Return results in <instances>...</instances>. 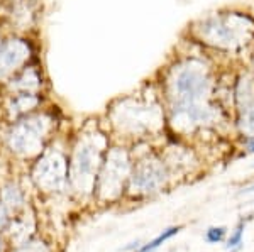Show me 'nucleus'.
<instances>
[{"mask_svg": "<svg viewBox=\"0 0 254 252\" xmlns=\"http://www.w3.org/2000/svg\"><path fill=\"white\" fill-rule=\"evenodd\" d=\"M195 44L227 61H243L254 48V15L224 9L205 14L190 27Z\"/></svg>", "mask_w": 254, "mask_h": 252, "instance_id": "nucleus-1", "label": "nucleus"}, {"mask_svg": "<svg viewBox=\"0 0 254 252\" xmlns=\"http://www.w3.org/2000/svg\"><path fill=\"white\" fill-rule=\"evenodd\" d=\"M203 52L183 56L166 70L161 85L165 107L215 100L220 68H215V59Z\"/></svg>", "mask_w": 254, "mask_h": 252, "instance_id": "nucleus-2", "label": "nucleus"}, {"mask_svg": "<svg viewBox=\"0 0 254 252\" xmlns=\"http://www.w3.org/2000/svg\"><path fill=\"white\" fill-rule=\"evenodd\" d=\"M110 120L124 136L144 139L165 129V105L156 97H126L112 107Z\"/></svg>", "mask_w": 254, "mask_h": 252, "instance_id": "nucleus-3", "label": "nucleus"}, {"mask_svg": "<svg viewBox=\"0 0 254 252\" xmlns=\"http://www.w3.org/2000/svg\"><path fill=\"white\" fill-rule=\"evenodd\" d=\"M109 141L104 132L97 131L81 136L69 159V185L78 195H95L97 176L104 162Z\"/></svg>", "mask_w": 254, "mask_h": 252, "instance_id": "nucleus-4", "label": "nucleus"}, {"mask_svg": "<svg viewBox=\"0 0 254 252\" xmlns=\"http://www.w3.org/2000/svg\"><path fill=\"white\" fill-rule=\"evenodd\" d=\"M132 169V156L124 148H109L97 176L95 192L104 200H117L124 195Z\"/></svg>", "mask_w": 254, "mask_h": 252, "instance_id": "nucleus-5", "label": "nucleus"}, {"mask_svg": "<svg viewBox=\"0 0 254 252\" xmlns=\"http://www.w3.org/2000/svg\"><path fill=\"white\" fill-rule=\"evenodd\" d=\"M170 178V169L163 156L146 152L139 159H132V169L126 190L132 197H151L161 192Z\"/></svg>", "mask_w": 254, "mask_h": 252, "instance_id": "nucleus-6", "label": "nucleus"}, {"mask_svg": "<svg viewBox=\"0 0 254 252\" xmlns=\"http://www.w3.org/2000/svg\"><path fill=\"white\" fill-rule=\"evenodd\" d=\"M51 132V119L46 115L20 117L7 134V146L14 154L24 157L38 156Z\"/></svg>", "mask_w": 254, "mask_h": 252, "instance_id": "nucleus-7", "label": "nucleus"}, {"mask_svg": "<svg viewBox=\"0 0 254 252\" xmlns=\"http://www.w3.org/2000/svg\"><path fill=\"white\" fill-rule=\"evenodd\" d=\"M32 181L46 193L63 192L69 185V161L66 156L60 151L41 154L32 168Z\"/></svg>", "mask_w": 254, "mask_h": 252, "instance_id": "nucleus-8", "label": "nucleus"}, {"mask_svg": "<svg viewBox=\"0 0 254 252\" xmlns=\"http://www.w3.org/2000/svg\"><path fill=\"white\" fill-rule=\"evenodd\" d=\"M31 46L22 39H9L0 46V78L12 75L29 59Z\"/></svg>", "mask_w": 254, "mask_h": 252, "instance_id": "nucleus-9", "label": "nucleus"}, {"mask_svg": "<svg viewBox=\"0 0 254 252\" xmlns=\"http://www.w3.org/2000/svg\"><path fill=\"white\" fill-rule=\"evenodd\" d=\"M254 101V75L248 63L241 61V66L234 71L232 83V103H234V117Z\"/></svg>", "mask_w": 254, "mask_h": 252, "instance_id": "nucleus-10", "label": "nucleus"}, {"mask_svg": "<svg viewBox=\"0 0 254 252\" xmlns=\"http://www.w3.org/2000/svg\"><path fill=\"white\" fill-rule=\"evenodd\" d=\"M0 203L5 206L9 212L17 213L26 206V193L17 183L9 181L0 190Z\"/></svg>", "mask_w": 254, "mask_h": 252, "instance_id": "nucleus-11", "label": "nucleus"}, {"mask_svg": "<svg viewBox=\"0 0 254 252\" xmlns=\"http://www.w3.org/2000/svg\"><path fill=\"white\" fill-rule=\"evenodd\" d=\"M9 88L15 93H36L41 88V76L34 68H24L15 78L10 80Z\"/></svg>", "mask_w": 254, "mask_h": 252, "instance_id": "nucleus-12", "label": "nucleus"}, {"mask_svg": "<svg viewBox=\"0 0 254 252\" xmlns=\"http://www.w3.org/2000/svg\"><path fill=\"white\" fill-rule=\"evenodd\" d=\"M39 103L41 100L36 93H15V97L10 100L9 112L14 119H20V117L29 115Z\"/></svg>", "mask_w": 254, "mask_h": 252, "instance_id": "nucleus-13", "label": "nucleus"}, {"mask_svg": "<svg viewBox=\"0 0 254 252\" xmlns=\"http://www.w3.org/2000/svg\"><path fill=\"white\" fill-rule=\"evenodd\" d=\"M234 127L239 136L254 134V101L234 117Z\"/></svg>", "mask_w": 254, "mask_h": 252, "instance_id": "nucleus-14", "label": "nucleus"}, {"mask_svg": "<svg viewBox=\"0 0 254 252\" xmlns=\"http://www.w3.org/2000/svg\"><path fill=\"white\" fill-rule=\"evenodd\" d=\"M182 229H183V225H171V227H168V229L163 230V232L159 234V235H156L153 241H149V242H146V244H141V247H139L137 251H134V252H154V251L158 249V247H161L166 241H170V239H173L176 234H180V230H182Z\"/></svg>", "mask_w": 254, "mask_h": 252, "instance_id": "nucleus-15", "label": "nucleus"}, {"mask_svg": "<svg viewBox=\"0 0 254 252\" xmlns=\"http://www.w3.org/2000/svg\"><path fill=\"white\" fill-rule=\"evenodd\" d=\"M244 229H246V220L243 218V220L237 222V225L234 227V230L231 232V235H229L227 239H225V249L227 251H239L241 247H243V241H244Z\"/></svg>", "mask_w": 254, "mask_h": 252, "instance_id": "nucleus-16", "label": "nucleus"}, {"mask_svg": "<svg viewBox=\"0 0 254 252\" xmlns=\"http://www.w3.org/2000/svg\"><path fill=\"white\" fill-rule=\"evenodd\" d=\"M203 239H205L207 244L210 246H215V244H220L227 239V229L224 225H217V227H208L203 234Z\"/></svg>", "mask_w": 254, "mask_h": 252, "instance_id": "nucleus-17", "label": "nucleus"}, {"mask_svg": "<svg viewBox=\"0 0 254 252\" xmlns=\"http://www.w3.org/2000/svg\"><path fill=\"white\" fill-rule=\"evenodd\" d=\"M14 252H49V247L41 241H26L19 244Z\"/></svg>", "mask_w": 254, "mask_h": 252, "instance_id": "nucleus-18", "label": "nucleus"}, {"mask_svg": "<svg viewBox=\"0 0 254 252\" xmlns=\"http://www.w3.org/2000/svg\"><path fill=\"white\" fill-rule=\"evenodd\" d=\"M241 148L244 151V156L254 154V134H248V136H239Z\"/></svg>", "mask_w": 254, "mask_h": 252, "instance_id": "nucleus-19", "label": "nucleus"}, {"mask_svg": "<svg viewBox=\"0 0 254 252\" xmlns=\"http://www.w3.org/2000/svg\"><path fill=\"white\" fill-rule=\"evenodd\" d=\"M10 225V217H9V210L0 203V232L2 230H7Z\"/></svg>", "mask_w": 254, "mask_h": 252, "instance_id": "nucleus-20", "label": "nucleus"}, {"mask_svg": "<svg viewBox=\"0 0 254 252\" xmlns=\"http://www.w3.org/2000/svg\"><path fill=\"white\" fill-rule=\"evenodd\" d=\"M141 244H142V242L137 239V241H132V242L127 244V246L121 247V249H119V251H121V252H134V251H137L139 247H141Z\"/></svg>", "mask_w": 254, "mask_h": 252, "instance_id": "nucleus-21", "label": "nucleus"}, {"mask_svg": "<svg viewBox=\"0 0 254 252\" xmlns=\"http://www.w3.org/2000/svg\"><path fill=\"white\" fill-rule=\"evenodd\" d=\"M248 64H249V68H251V71L254 75V52H251V56L248 58Z\"/></svg>", "mask_w": 254, "mask_h": 252, "instance_id": "nucleus-22", "label": "nucleus"}, {"mask_svg": "<svg viewBox=\"0 0 254 252\" xmlns=\"http://www.w3.org/2000/svg\"><path fill=\"white\" fill-rule=\"evenodd\" d=\"M241 193H254V183H253V185H249V186H246V188H243V192H241Z\"/></svg>", "mask_w": 254, "mask_h": 252, "instance_id": "nucleus-23", "label": "nucleus"}, {"mask_svg": "<svg viewBox=\"0 0 254 252\" xmlns=\"http://www.w3.org/2000/svg\"><path fill=\"white\" fill-rule=\"evenodd\" d=\"M0 252H3V239L0 237Z\"/></svg>", "mask_w": 254, "mask_h": 252, "instance_id": "nucleus-24", "label": "nucleus"}, {"mask_svg": "<svg viewBox=\"0 0 254 252\" xmlns=\"http://www.w3.org/2000/svg\"><path fill=\"white\" fill-rule=\"evenodd\" d=\"M229 252H239V251H236V249H232V251H229Z\"/></svg>", "mask_w": 254, "mask_h": 252, "instance_id": "nucleus-25", "label": "nucleus"}, {"mask_svg": "<svg viewBox=\"0 0 254 252\" xmlns=\"http://www.w3.org/2000/svg\"><path fill=\"white\" fill-rule=\"evenodd\" d=\"M0 46H2V39H0Z\"/></svg>", "mask_w": 254, "mask_h": 252, "instance_id": "nucleus-26", "label": "nucleus"}, {"mask_svg": "<svg viewBox=\"0 0 254 252\" xmlns=\"http://www.w3.org/2000/svg\"><path fill=\"white\" fill-rule=\"evenodd\" d=\"M253 52H254V48H253Z\"/></svg>", "mask_w": 254, "mask_h": 252, "instance_id": "nucleus-27", "label": "nucleus"}]
</instances>
